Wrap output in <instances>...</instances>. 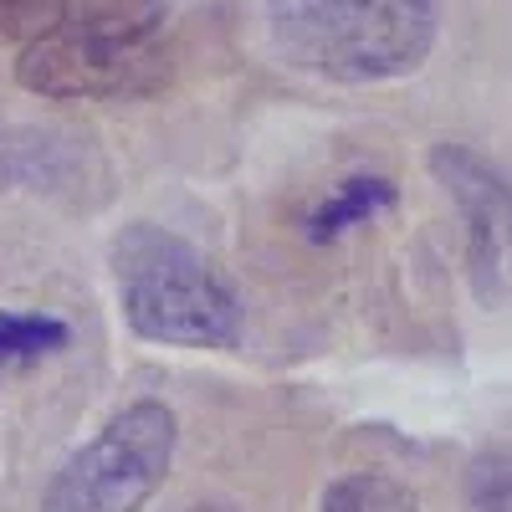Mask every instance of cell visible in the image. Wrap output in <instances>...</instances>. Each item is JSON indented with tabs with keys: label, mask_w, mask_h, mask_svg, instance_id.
I'll return each mask as SVG.
<instances>
[{
	"label": "cell",
	"mask_w": 512,
	"mask_h": 512,
	"mask_svg": "<svg viewBox=\"0 0 512 512\" xmlns=\"http://www.w3.org/2000/svg\"><path fill=\"white\" fill-rule=\"evenodd\" d=\"M175 52L154 0H77L72 16L21 47V88L57 103H123L159 93Z\"/></svg>",
	"instance_id": "obj_1"
},
{
	"label": "cell",
	"mask_w": 512,
	"mask_h": 512,
	"mask_svg": "<svg viewBox=\"0 0 512 512\" xmlns=\"http://www.w3.org/2000/svg\"><path fill=\"white\" fill-rule=\"evenodd\" d=\"M113 282L123 323L169 349H236L241 297L216 262L185 236L134 221L113 241Z\"/></svg>",
	"instance_id": "obj_2"
},
{
	"label": "cell",
	"mask_w": 512,
	"mask_h": 512,
	"mask_svg": "<svg viewBox=\"0 0 512 512\" xmlns=\"http://www.w3.org/2000/svg\"><path fill=\"white\" fill-rule=\"evenodd\" d=\"M441 0H272V47L328 82H384L415 72L436 47Z\"/></svg>",
	"instance_id": "obj_3"
},
{
	"label": "cell",
	"mask_w": 512,
	"mask_h": 512,
	"mask_svg": "<svg viewBox=\"0 0 512 512\" xmlns=\"http://www.w3.org/2000/svg\"><path fill=\"white\" fill-rule=\"evenodd\" d=\"M180 446V420L164 400H134L103 420L41 492V512H144L164 487Z\"/></svg>",
	"instance_id": "obj_4"
},
{
	"label": "cell",
	"mask_w": 512,
	"mask_h": 512,
	"mask_svg": "<svg viewBox=\"0 0 512 512\" xmlns=\"http://www.w3.org/2000/svg\"><path fill=\"white\" fill-rule=\"evenodd\" d=\"M431 169L466 221V267H472L477 297L502 303L512 297V180L466 144H436Z\"/></svg>",
	"instance_id": "obj_5"
},
{
	"label": "cell",
	"mask_w": 512,
	"mask_h": 512,
	"mask_svg": "<svg viewBox=\"0 0 512 512\" xmlns=\"http://www.w3.org/2000/svg\"><path fill=\"white\" fill-rule=\"evenodd\" d=\"M390 205H395V185H390V180H379V175H354V180H344V185H333L328 200L308 216V236H313V241L344 236L349 226L374 221L379 210H390Z\"/></svg>",
	"instance_id": "obj_6"
},
{
	"label": "cell",
	"mask_w": 512,
	"mask_h": 512,
	"mask_svg": "<svg viewBox=\"0 0 512 512\" xmlns=\"http://www.w3.org/2000/svg\"><path fill=\"white\" fill-rule=\"evenodd\" d=\"M323 512H420L415 492L379 472H349L323 492Z\"/></svg>",
	"instance_id": "obj_7"
},
{
	"label": "cell",
	"mask_w": 512,
	"mask_h": 512,
	"mask_svg": "<svg viewBox=\"0 0 512 512\" xmlns=\"http://www.w3.org/2000/svg\"><path fill=\"white\" fill-rule=\"evenodd\" d=\"M67 344V323L57 318H31V313H0V364L36 359Z\"/></svg>",
	"instance_id": "obj_8"
},
{
	"label": "cell",
	"mask_w": 512,
	"mask_h": 512,
	"mask_svg": "<svg viewBox=\"0 0 512 512\" xmlns=\"http://www.w3.org/2000/svg\"><path fill=\"white\" fill-rule=\"evenodd\" d=\"M466 507L472 512H512V446L482 451L466 472Z\"/></svg>",
	"instance_id": "obj_9"
},
{
	"label": "cell",
	"mask_w": 512,
	"mask_h": 512,
	"mask_svg": "<svg viewBox=\"0 0 512 512\" xmlns=\"http://www.w3.org/2000/svg\"><path fill=\"white\" fill-rule=\"evenodd\" d=\"M72 6H77V0H0V36L31 47L36 36L57 31L72 16Z\"/></svg>",
	"instance_id": "obj_10"
},
{
	"label": "cell",
	"mask_w": 512,
	"mask_h": 512,
	"mask_svg": "<svg viewBox=\"0 0 512 512\" xmlns=\"http://www.w3.org/2000/svg\"><path fill=\"white\" fill-rule=\"evenodd\" d=\"M180 512H236L231 502H190V507H180Z\"/></svg>",
	"instance_id": "obj_11"
}]
</instances>
